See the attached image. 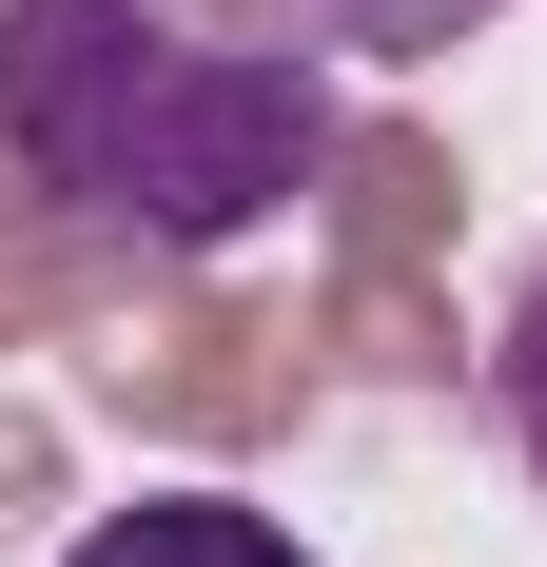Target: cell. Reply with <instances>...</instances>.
Listing matches in <instances>:
<instances>
[{
    "instance_id": "obj_1",
    "label": "cell",
    "mask_w": 547,
    "mask_h": 567,
    "mask_svg": "<svg viewBox=\"0 0 547 567\" xmlns=\"http://www.w3.org/2000/svg\"><path fill=\"white\" fill-rule=\"evenodd\" d=\"M352 59L293 0H0V157L20 196L137 235V255H235L332 176Z\"/></svg>"
},
{
    "instance_id": "obj_2",
    "label": "cell",
    "mask_w": 547,
    "mask_h": 567,
    "mask_svg": "<svg viewBox=\"0 0 547 567\" xmlns=\"http://www.w3.org/2000/svg\"><path fill=\"white\" fill-rule=\"evenodd\" d=\"M59 567H313L274 509H235V489H137V509H99Z\"/></svg>"
},
{
    "instance_id": "obj_3",
    "label": "cell",
    "mask_w": 547,
    "mask_h": 567,
    "mask_svg": "<svg viewBox=\"0 0 547 567\" xmlns=\"http://www.w3.org/2000/svg\"><path fill=\"white\" fill-rule=\"evenodd\" d=\"M293 20H313V40L352 59V79H411V59H450V40H489L508 0H293Z\"/></svg>"
},
{
    "instance_id": "obj_4",
    "label": "cell",
    "mask_w": 547,
    "mask_h": 567,
    "mask_svg": "<svg viewBox=\"0 0 547 567\" xmlns=\"http://www.w3.org/2000/svg\"><path fill=\"white\" fill-rule=\"evenodd\" d=\"M489 431H508V470L547 489V255L508 275V313H489Z\"/></svg>"
}]
</instances>
